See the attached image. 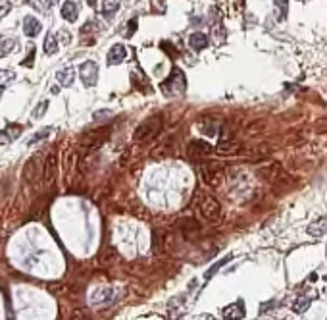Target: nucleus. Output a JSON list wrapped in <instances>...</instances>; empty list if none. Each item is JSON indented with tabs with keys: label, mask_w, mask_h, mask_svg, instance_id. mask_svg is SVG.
I'll return each instance as SVG.
<instances>
[{
	"label": "nucleus",
	"mask_w": 327,
	"mask_h": 320,
	"mask_svg": "<svg viewBox=\"0 0 327 320\" xmlns=\"http://www.w3.org/2000/svg\"><path fill=\"white\" fill-rule=\"evenodd\" d=\"M166 0H152V12L154 14H166Z\"/></svg>",
	"instance_id": "nucleus-26"
},
{
	"label": "nucleus",
	"mask_w": 327,
	"mask_h": 320,
	"mask_svg": "<svg viewBox=\"0 0 327 320\" xmlns=\"http://www.w3.org/2000/svg\"><path fill=\"white\" fill-rule=\"evenodd\" d=\"M110 135V127H102V130H89L81 135V145L85 147H98L106 141V137Z\"/></svg>",
	"instance_id": "nucleus-5"
},
{
	"label": "nucleus",
	"mask_w": 327,
	"mask_h": 320,
	"mask_svg": "<svg viewBox=\"0 0 327 320\" xmlns=\"http://www.w3.org/2000/svg\"><path fill=\"white\" fill-rule=\"evenodd\" d=\"M110 297H112V289L110 287L97 289L95 295H93V303L95 305H106V303H110Z\"/></svg>",
	"instance_id": "nucleus-17"
},
{
	"label": "nucleus",
	"mask_w": 327,
	"mask_h": 320,
	"mask_svg": "<svg viewBox=\"0 0 327 320\" xmlns=\"http://www.w3.org/2000/svg\"><path fill=\"white\" fill-rule=\"evenodd\" d=\"M325 257H327V251H325Z\"/></svg>",
	"instance_id": "nucleus-37"
},
{
	"label": "nucleus",
	"mask_w": 327,
	"mask_h": 320,
	"mask_svg": "<svg viewBox=\"0 0 327 320\" xmlns=\"http://www.w3.org/2000/svg\"><path fill=\"white\" fill-rule=\"evenodd\" d=\"M56 79H58V83L62 85V87H71L73 85V79H75V68L67 66L64 70H60L58 74H56Z\"/></svg>",
	"instance_id": "nucleus-10"
},
{
	"label": "nucleus",
	"mask_w": 327,
	"mask_h": 320,
	"mask_svg": "<svg viewBox=\"0 0 327 320\" xmlns=\"http://www.w3.org/2000/svg\"><path fill=\"white\" fill-rule=\"evenodd\" d=\"M46 108H48V100H43V102L35 108V112H33V120H41L44 116V112H46Z\"/></svg>",
	"instance_id": "nucleus-23"
},
{
	"label": "nucleus",
	"mask_w": 327,
	"mask_h": 320,
	"mask_svg": "<svg viewBox=\"0 0 327 320\" xmlns=\"http://www.w3.org/2000/svg\"><path fill=\"white\" fill-rule=\"evenodd\" d=\"M198 212H200V216L204 218V220H218L219 214H221V205H219L218 201L214 199V197H210V195H206V197H202L200 199V205H198Z\"/></svg>",
	"instance_id": "nucleus-4"
},
{
	"label": "nucleus",
	"mask_w": 327,
	"mask_h": 320,
	"mask_svg": "<svg viewBox=\"0 0 327 320\" xmlns=\"http://www.w3.org/2000/svg\"><path fill=\"white\" fill-rule=\"evenodd\" d=\"M56 176V158L54 156H48L46 162H44V172H43V185H50L54 181Z\"/></svg>",
	"instance_id": "nucleus-9"
},
{
	"label": "nucleus",
	"mask_w": 327,
	"mask_h": 320,
	"mask_svg": "<svg viewBox=\"0 0 327 320\" xmlns=\"http://www.w3.org/2000/svg\"><path fill=\"white\" fill-rule=\"evenodd\" d=\"M308 233L312 235V237H321V235H325L327 233V216L323 218H319V220L312 222L310 226H308Z\"/></svg>",
	"instance_id": "nucleus-14"
},
{
	"label": "nucleus",
	"mask_w": 327,
	"mask_h": 320,
	"mask_svg": "<svg viewBox=\"0 0 327 320\" xmlns=\"http://www.w3.org/2000/svg\"><path fill=\"white\" fill-rule=\"evenodd\" d=\"M60 14H62V18H64V20H67L69 23H73L77 20L79 8H77L75 2L67 0V2H64V4H62V10H60Z\"/></svg>",
	"instance_id": "nucleus-13"
},
{
	"label": "nucleus",
	"mask_w": 327,
	"mask_h": 320,
	"mask_svg": "<svg viewBox=\"0 0 327 320\" xmlns=\"http://www.w3.org/2000/svg\"><path fill=\"white\" fill-rule=\"evenodd\" d=\"M125 56H127V48H125L123 44H114V46L110 48L106 62H108V66H118V64H121V62L125 60Z\"/></svg>",
	"instance_id": "nucleus-8"
},
{
	"label": "nucleus",
	"mask_w": 327,
	"mask_h": 320,
	"mask_svg": "<svg viewBox=\"0 0 327 320\" xmlns=\"http://www.w3.org/2000/svg\"><path fill=\"white\" fill-rule=\"evenodd\" d=\"M162 91L168 95V97H174V95H183L187 91V78L185 74L179 70V68H174L170 78L166 79L162 83Z\"/></svg>",
	"instance_id": "nucleus-1"
},
{
	"label": "nucleus",
	"mask_w": 327,
	"mask_h": 320,
	"mask_svg": "<svg viewBox=\"0 0 327 320\" xmlns=\"http://www.w3.org/2000/svg\"><path fill=\"white\" fill-rule=\"evenodd\" d=\"M160 127H162V118L160 116H150V118H146V120L142 121L141 125L137 127V132H135V141L137 143H144V141H150L152 137L158 135L160 132Z\"/></svg>",
	"instance_id": "nucleus-2"
},
{
	"label": "nucleus",
	"mask_w": 327,
	"mask_h": 320,
	"mask_svg": "<svg viewBox=\"0 0 327 320\" xmlns=\"http://www.w3.org/2000/svg\"><path fill=\"white\" fill-rule=\"evenodd\" d=\"M135 27H137V22H135V20H131L129 31H127V35H125V37H131V35H133V31H135Z\"/></svg>",
	"instance_id": "nucleus-33"
},
{
	"label": "nucleus",
	"mask_w": 327,
	"mask_h": 320,
	"mask_svg": "<svg viewBox=\"0 0 327 320\" xmlns=\"http://www.w3.org/2000/svg\"><path fill=\"white\" fill-rule=\"evenodd\" d=\"M27 50H29V54H27V58H25V60L22 62L23 68H31V64L35 62V46H29Z\"/></svg>",
	"instance_id": "nucleus-28"
},
{
	"label": "nucleus",
	"mask_w": 327,
	"mask_h": 320,
	"mask_svg": "<svg viewBox=\"0 0 327 320\" xmlns=\"http://www.w3.org/2000/svg\"><path fill=\"white\" fill-rule=\"evenodd\" d=\"M181 230L185 233V237H195L196 233H198V230H200V226L195 220H183L181 222Z\"/></svg>",
	"instance_id": "nucleus-20"
},
{
	"label": "nucleus",
	"mask_w": 327,
	"mask_h": 320,
	"mask_svg": "<svg viewBox=\"0 0 327 320\" xmlns=\"http://www.w3.org/2000/svg\"><path fill=\"white\" fill-rule=\"evenodd\" d=\"M218 153L219 155H233V153H237V143L235 141H221L218 147Z\"/></svg>",
	"instance_id": "nucleus-22"
},
{
	"label": "nucleus",
	"mask_w": 327,
	"mask_h": 320,
	"mask_svg": "<svg viewBox=\"0 0 327 320\" xmlns=\"http://www.w3.org/2000/svg\"><path fill=\"white\" fill-rule=\"evenodd\" d=\"M212 153V147L206 141H191L187 145V155L191 158H202V156H208Z\"/></svg>",
	"instance_id": "nucleus-7"
},
{
	"label": "nucleus",
	"mask_w": 327,
	"mask_h": 320,
	"mask_svg": "<svg viewBox=\"0 0 327 320\" xmlns=\"http://www.w3.org/2000/svg\"><path fill=\"white\" fill-rule=\"evenodd\" d=\"M189 44H191V48L193 50H202V48H206L208 46V37L204 33H193L189 37Z\"/></svg>",
	"instance_id": "nucleus-16"
},
{
	"label": "nucleus",
	"mask_w": 327,
	"mask_h": 320,
	"mask_svg": "<svg viewBox=\"0 0 327 320\" xmlns=\"http://www.w3.org/2000/svg\"><path fill=\"white\" fill-rule=\"evenodd\" d=\"M310 305H312V297L310 295H298L293 303V312L302 314V312H306V310L310 309Z\"/></svg>",
	"instance_id": "nucleus-15"
},
{
	"label": "nucleus",
	"mask_w": 327,
	"mask_h": 320,
	"mask_svg": "<svg viewBox=\"0 0 327 320\" xmlns=\"http://www.w3.org/2000/svg\"><path fill=\"white\" fill-rule=\"evenodd\" d=\"M50 132H52V130H50V127H46V130H43V132L35 133V135H33L31 139H29V145H33V143H39V141H41V139H44V137H48V135H50Z\"/></svg>",
	"instance_id": "nucleus-25"
},
{
	"label": "nucleus",
	"mask_w": 327,
	"mask_h": 320,
	"mask_svg": "<svg viewBox=\"0 0 327 320\" xmlns=\"http://www.w3.org/2000/svg\"><path fill=\"white\" fill-rule=\"evenodd\" d=\"M10 10H12L10 0H0V20H2V18H4Z\"/></svg>",
	"instance_id": "nucleus-29"
},
{
	"label": "nucleus",
	"mask_w": 327,
	"mask_h": 320,
	"mask_svg": "<svg viewBox=\"0 0 327 320\" xmlns=\"http://www.w3.org/2000/svg\"><path fill=\"white\" fill-rule=\"evenodd\" d=\"M41 29H43V25H41V22L37 18H33V16L25 18V22H23V33L27 35V37H37V35L41 33Z\"/></svg>",
	"instance_id": "nucleus-11"
},
{
	"label": "nucleus",
	"mask_w": 327,
	"mask_h": 320,
	"mask_svg": "<svg viewBox=\"0 0 327 320\" xmlns=\"http://www.w3.org/2000/svg\"><path fill=\"white\" fill-rule=\"evenodd\" d=\"M89 2H91V6H95V2H97V0H89Z\"/></svg>",
	"instance_id": "nucleus-36"
},
{
	"label": "nucleus",
	"mask_w": 327,
	"mask_h": 320,
	"mask_svg": "<svg viewBox=\"0 0 327 320\" xmlns=\"http://www.w3.org/2000/svg\"><path fill=\"white\" fill-rule=\"evenodd\" d=\"M223 318H244V303L242 301H237L233 305H229L223 309Z\"/></svg>",
	"instance_id": "nucleus-12"
},
{
	"label": "nucleus",
	"mask_w": 327,
	"mask_h": 320,
	"mask_svg": "<svg viewBox=\"0 0 327 320\" xmlns=\"http://www.w3.org/2000/svg\"><path fill=\"white\" fill-rule=\"evenodd\" d=\"M16 74L12 70H0V83H8V81H14Z\"/></svg>",
	"instance_id": "nucleus-27"
},
{
	"label": "nucleus",
	"mask_w": 327,
	"mask_h": 320,
	"mask_svg": "<svg viewBox=\"0 0 327 320\" xmlns=\"http://www.w3.org/2000/svg\"><path fill=\"white\" fill-rule=\"evenodd\" d=\"M46 4H48V8H52V6L58 4V0H46Z\"/></svg>",
	"instance_id": "nucleus-34"
},
{
	"label": "nucleus",
	"mask_w": 327,
	"mask_h": 320,
	"mask_svg": "<svg viewBox=\"0 0 327 320\" xmlns=\"http://www.w3.org/2000/svg\"><path fill=\"white\" fill-rule=\"evenodd\" d=\"M229 259H231V257H225V259H221L219 263H216V265H214V266H212V268H210V270H208V272H206V276H204V278H206V280H210V278L214 276V274L218 272V270H219V268H221V266H223V265H225V263H227Z\"/></svg>",
	"instance_id": "nucleus-24"
},
{
	"label": "nucleus",
	"mask_w": 327,
	"mask_h": 320,
	"mask_svg": "<svg viewBox=\"0 0 327 320\" xmlns=\"http://www.w3.org/2000/svg\"><path fill=\"white\" fill-rule=\"evenodd\" d=\"M2 93H4V87H2V85H0V97H2Z\"/></svg>",
	"instance_id": "nucleus-35"
},
{
	"label": "nucleus",
	"mask_w": 327,
	"mask_h": 320,
	"mask_svg": "<svg viewBox=\"0 0 327 320\" xmlns=\"http://www.w3.org/2000/svg\"><path fill=\"white\" fill-rule=\"evenodd\" d=\"M25 4H27V6H33L35 10H43V6H41V0H25Z\"/></svg>",
	"instance_id": "nucleus-31"
},
{
	"label": "nucleus",
	"mask_w": 327,
	"mask_h": 320,
	"mask_svg": "<svg viewBox=\"0 0 327 320\" xmlns=\"http://www.w3.org/2000/svg\"><path fill=\"white\" fill-rule=\"evenodd\" d=\"M120 8V4H118V0H102V16L110 20L116 12Z\"/></svg>",
	"instance_id": "nucleus-18"
},
{
	"label": "nucleus",
	"mask_w": 327,
	"mask_h": 320,
	"mask_svg": "<svg viewBox=\"0 0 327 320\" xmlns=\"http://www.w3.org/2000/svg\"><path fill=\"white\" fill-rule=\"evenodd\" d=\"M160 46H162L164 50H166V54H170V56H177V52H175V46L174 44H170V43H166V41H164L162 44H160Z\"/></svg>",
	"instance_id": "nucleus-30"
},
{
	"label": "nucleus",
	"mask_w": 327,
	"mask_h": 320,
	"mask_svg": "<svg viewBox=\"0 0 327 320\" xmlns=\"http://www.w3.org/2000/svg\"><path fill=\"white\" fill-rule=\"evenodd\" d=\"M58 52V43H56V37L52 33L46 35V39H44V54L46 56H52Z\"/></svg>",
	"instance_id": "nucleus-21"
},
{
	"label": "nucleus",
	"mask_w": 327,
	"mask_h": 320,
	"mask_svg": "<svg viewBox=\"0 0 327 320\" xmlns=\"http://www.w3.org/2000/svg\"><path fill=\"white\" fill-rule=\"evenodd\" d=\"M18 46L16 39H8V37H0V56H8Z\"/></svg>",
	"instance_id": "nucleus-19"
},
{
	"label": "nucleus",
	"mask_w": 327,
	"mask_h": 320,
	"mask_svg": "<svg viewBox=\"0 0 327 320\" xmlns=\"http://www.w3.org/2000/svg\"><path fill=\"white\" fill-rule=\"evenodd\" d=\"M10 141H12V139L8 137V133H6V132H0V145H8Z\"/></svg>",
	"instance_id": "nucleus-32"
},
{
	"label": "nucleus",
	"mask_w": 327,
	"mask_h": 320,
	"mask_svg": "<svg viewBox=\"0 0 327 320\" xmlns=\"http://www.w3.org/2000/svg\"><path fill=\"white\" fill-rule=\"evenodd\" d=\"M200 172H202V179L206 181L210 187H218L219 183L223 181V166L218 164V162H206V164H202L200 168Z\"/></svg>",
	"instance_id": "nucleus-3"
},
{
	"label": "nucleus",
	"mask_w": 327,
	"mask_h": 320,
	"mask_svg": "<svg viewBox=\"0 0 327 320\" xmlns=\"http://www.w3.org/2000/svg\"><path fill=\"white\" fill-rule=\"evenodd\" d=\"M79 78L83 81V85L85 87H93V85H97L98 81V66L97 62H85V64H81L79 66Z\"/></svg>",
	"instance_id": "nucleus-6"
}]
</instances>
